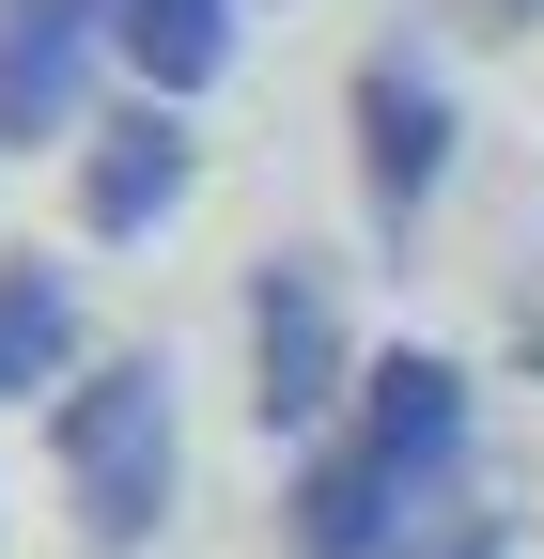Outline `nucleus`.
I'll use <instances>...</instances> for the list:
<instances>
[{"instance_id":"obj_5","label":"nucleus","mask_w":544,"mask_h":559,"mask_svg":"<svg viewBox=\"0 0 544 559\" xmlns=\"http://www.w3.org/2000/svg\"><path fill=\"white\" fill-rule=\"evenodd\" d=\"M187 124L141 94V109H109V124H79V234L94 249H141V234H172V202H187Z\"/></svg>"},{"instance_id":"obj_6","label":"nucleus","mask_w":544,"mask_h":559,"mask_svg":"<svg viewBox=\"0 0 544 559\" xmlns=\"http://www.w3.org/2000/svg\"><path fill=\"white\" fill-rule=\"evenodd\" d=\"M109 47V0H0V140H62Z\"/></svg>"},{"instance_id":"obj_1","label":"nucleus","mask_w":544,"mask_h":559,"mask_svg":"<svg viewBox=\"0 0 544 559\" xmlns=\"http://www.w3.org/2000/svg\"><path fill=\"white\" fill-rule=\"evenodd\" d=\"M47 451H62V498H79V528L109 559L156 544V513H172V373L156 358H94L47 404Z\"/></svg>"},{"instance_id":"obj_10","label":"nucleus","mask_w":544,"mask_h":559,"mask_svg":"<svg viewBox=\"0 0 544 559\" xmlns=\"http://www.w3.org/2000/svg\"><path fill=\"white\" fill-rule=\"evenodd\" d=\"M421 559H513V513H451V528H436Z\"/></svg>"},{"instance_id":"obj_4","label":"nucleus","mask_w":544,"mask_h":559,"mask_svg":"<svg viewBox=\"0 0 544 559\" xmlns=\"http://www.w3.org/2000/svg\"><path fill=\"white\" fill-rule=\"evenodd\" d=\"M436 171H451V94H436V62H421V47H374V62H358V202H374V234H421Z\"/></svg>"},{"instance_id":"obj_9","label":"nucleus","mask_w":544,"mask_h":559,"mask_svg":"<svg viewBox=\"0 0 544 559\" xmlns=\"http://www.w3.org/2000/svg\"><path fill=\"white\" fill-rule=\"evenodd\" d=\"M32 389H79V296H62V264H0V404Z\"/></svg>"},{"instance_id":"obj_3","label":"nucleus","mask_w":544,"mask_h":559,"mask_svg":"<svg viewBox=\"0 0 544 559\" xmlns=\"http://www.w3.org/2000/svg\"><path fill=\"white\" fill-rule=\"evenodd\" d=\"M358 466L389 481L404 513H436L466 481V373L436 358V342H389V358H358Z\"/></svg>"},{"instance_id":"obj_8","label":"nucleus","mask_w":544,"mask_h":559,"mask_svg":"<svg viewBox=\"0 0 544 559\" xmlns=\"http://www.w3.org/2000/svg\"><path fill=\"white\" fill-rule=\"evenodd\" d=\"M109 47L141 62V94H156V109H187V94L234 62V0H109Z\"/></svg>"},{"instance_id":"obj_12","label":"nucleus","mask_w":544,"mask_h":559,"mask_svg":"<svg viewBox=\"0 0 544 559\" xmlns=\"http://www.w3.org/2000/svg\"><path fill=\"white\" fill-rule=\"evenodd\" d=\"M513 342H529V373H544V280H529V311H513Z\"/></svg>"},{"instance_id":"obj_11","label":"nucleus","mask_w":544,"mask_h":559,"mask_svg":"<svg viewBox=\"0 0 544 559\" xmlns=\"http://www.w3.org/2000/svg\"><path fill=\"white\" fill-rule=\"evenodd\" d=\"M451 32H544V0H451Z\"/></svg>"},{"instance_id":"obj_2","label":"nucleus","mask_w":544,"mask_h":559,"mask_svg":"<svg viewBox=\"0 0 544 559\" xmlns=\"http://www.w3.org/2000/svg\"><path fill=\"white\" fill-rule=\"evenodd\" d=\"M327 404H358L343 296H327L311 249H264V264H249V419H264V436H311Z\"/></svg>"},{"instance_id":"obj_7","label":"nucleus","mask_w":544,"mask_h":559,"mask_svg":"<svg viewBox=\"0 0 544 559\" xmlns=\"http://www.w3.org/2000/svg\"><path fill=\"white\" fill-rule=\"evenodd\" d=\"M281 513H296V559H404V528H421V513H404L389 481L358 466V436H327V451L296 466Z\"/></svg>"}]
</instances>
